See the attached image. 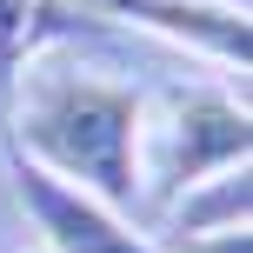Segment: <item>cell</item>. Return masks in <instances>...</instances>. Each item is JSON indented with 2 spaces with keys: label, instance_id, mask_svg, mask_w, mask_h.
<instances>
[{
  "label": "cell",
  "instance_id": "cell-3",
  "mask_svg": "<svg viewBox=\"0 0 253 253\" xmlns=\"http://www.w3.org/2000/svg\"><path fill=\"white\" fill-rule=\"evenodd\" d=\"M7 180H13V200L34 220V233H40L47 253H167L133 213L93 200L87 187L47 173V167H34L20 147H7Z\"/></svg>",
  "mask_w": 253,
  "mask_h": 253
},
{
  "label": "cell",
  "instance_id": "cell-1",
  "mask_svg": "<svg viewBox=\"0 0 253 253\" xmlns=\"http://www.w3.org/2000/svg\"><path fill=\"white\" fill-rule=\"evenodd\" d=\"M7 147H20L34 167L87 187L93 200L140 220V120L147 93L107 67L80 60L74 47H53L13 80L7 100Z\"/></svg>",
  "mask_w": 253,
  "mask_h": 253
},
{
  "label": "cell",
  "instance_id": "cell-6",
  "mask_svg": "<svg viewBox=\"0 0 253 253\" xmlns=\"http://www.w3.org/2000/svg\"><path fill=\"white\" fill-rule=\"evenodd\" d=\"M87 40V13L74 0H0V114L13 100V80L53 47Z\"/></svg>",
  "mask_w": 253,
  "mask_h": 253
},
{
  "label": "cell",
  "instance_id": "cell-7",
  "mask_svg": "<svg viewBox=\"0 0 253 253\" xmlns=\"http://www.w3.org/2000/svg\"><path fill=\"white\" fill-rule=\"evenodd\" d=\"M20 253H47V247H40V240H34V247H20Z\"/></svg>",
  "mask_w": 253,
  "mask_h": 253
},
{
  "label": "cell",
  "instance_id": "cell-4",
  "mask_svg": "<svg viewBox=\"0 0 253 253\" xmlns=\"http://www.w3.org/2000/svg\"><path fill=\"white\" fill-rule=\"evenodd\" d=\"M114 13L140 34L167 40V47L193 53V60L213 67V80L247 93V67H253V27L247 7L233 0H114Z\"/></svg>",
  "mask_w": 253,
  "mask_h": 253
},
{
  "label": "cell",
  "instance_id": "cell-5",
  "mask_svg": "<svg viewBox=\"0 0 253 253\" xmlns=\"http://www.w3.org/2000/svg\"><path fill=\"white\" fill-rule=\"evenodd\" d=\"M247 213H253V160L220 167V173L193 180L187 193L160 207V227H147L167 253H193L207 240H247Z\"/></svg>",
  "mask_w": 253,
  "mask_h": 253
},
{
  "label": "cell",
  "instance_id": "cell-2",
  "mask_svg": "<svg viewBox=\"0 0 253 253\" xmlns=\"http://www.w3.org/2000/svg\"><path fill=\"white\" fill-rule=\"evenodd\" d=\"M240 160H253V114L240 87L193 80L160 93V107H147L140 120V213H160L193 180Z\"/></svg>",
  "mask_w": 253,
  "mask_h": 253
}]
</instances>
